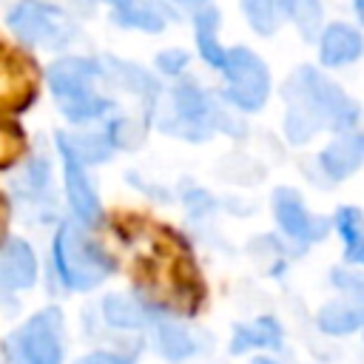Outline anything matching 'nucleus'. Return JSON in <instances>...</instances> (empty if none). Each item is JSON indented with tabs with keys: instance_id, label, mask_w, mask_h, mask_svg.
I'll return each mask as SVG.
<instances>
[{
	"instance_id": "4468645a",
	"label": "nucleus",
	"mask_w": 364,
	"mask_h": 364,
	"mask_svg": "<svg viewBox=\"0 0 364 364\" xmlns=\"http://www.w3.org/2000/svg\"><path fill=\"white\" fill-rule=\"evenodd\" d=\"M219 23H222V14H219V9L213 3H208V6L193 11L196 48H199V57L210 68H222V63H225V46L219 43Z\"/></svg>"
},
{
	"instance_id": "4be33fe9",
	"label": "nucleus",
	"mask_w": 364,
	"mask_h": 364,
	"mask_svg": "<svg viewBox=\"0 0 364 364\" xmlns=\"http://www.w3.org/2000/svg\"><path fill=\"white\" fill-rule=\"evenodd\" d=\"M23 151V134L17 125L0 119V165L11 162L17 154Z\"/></svg>"
},
{
	"instance_id": "39448f33",
	"label": "nucleus",
	"mask_w": 364,
	"mask_h": 364,
	"mask_svg": "<svg viewBox=\"0 0 364 364\" xmlns=\"http://www.w3.org/2000/svg\"><path fill=\"white\" fill-rule=\"evenodd\" d=\"M168 134L185 136L191 142L208 139L216 128H228L219 102L193 80H182L171 88V117L159 122Z\"/></svg>"
},
{
	"instance_id": "aec40b11",
	"label": "nucleus",
	"mask_w": 364,
	"mask_h": 364,
	"mask_svg": "<svg viewBox=\"0 0 364 364\" xmlns=\"http://www.w3.org/2000/svg\"><path fill=\"white\" fill-rule=\"evenodd\" d=\"M318 327L324 333H333V336H347L353 330L361 327V307L358 304H350V301H330L318 310L316 316Z\"/></svg>"
},
{
	"instance_id": "20e7f679",
	"label": "nucleus",
	"mask_w": 364,
	"mask_h": 364,
	"mask_svg": "<svg viewBox=\"0 0 364 364\" xmlns=\"http://www.w3.org/2000/svg\"><path fill=\"white\" fill-rule=\"evenodd\" d=\"M6 26L23 46L48 51L68 48L80 37L74 17L51 0H17L6 14Z\"/></svg>"
},
{
	"instance_id": "1a4fd4ad",
	"label": "nucleus",
	"mask_w": 364,
	"mask_h": 364,
	"mask_svg": "<svg viewBox=\"0 0 364 364\" xmlns=\"http://www.w3.org/2000/svg\"><path fill=\"white\" fill-rule=\"evenodd\" d=\"M60 154H63V165H65V193H68L74 216L80 219V225H97L102 219V205H100V196H97L88 173H85V165L80 159H74L65 148H60Z\"/></svg>"
},
{
	"instance_id": "9b49d317",
	"label": "nucleus",
	"mask_w": 364,
	"mask_h": 364,
	"mask_svg": "<svg viewBox=\"0 0 364 364\" xmlns=\"http://www.w3.org/2000/svg\"><path fill=\"white\" fill-rule=\"evenodd\" d=\"M37 279V259L23 239H9L0 247V290H23Z\"/></svg>"
},
{
	"instance_id": "423d86ee",
	"label": "nucleus",
	"mask_w": 364,
	"mask_h": 364,
	"mask_svg": "<svg viewBox=\"0 0 364 364\" xmlns=\"http://www.w3.org/2000/svg\"><path fill=\"white\" fill-rule=\"evenodd\" d=\"M9 364H63V313L46 307L6 338Z\"/></svg>"
},
{
	"instance_id": "b1692460",
	"label": "nucleus",
	"mask_w": 364,
	"mask_h": 364,
	"mask_svg": "<svg viewBox=\"0 0 364 364\" xmlns=\"http://www.w3.org/2000/svg\"><path fill=\"white\" fill-rule=\"evenodd\" d=\"M77 364H134V358L119 353H91V355H82Z\"/></svg>"
},
{
	"instance_id": "dca6fc26",
	"label": "nucleus",
	"mask_w": 364,
	"mask_h": 364,
	"mask_svg": "<svg viewBox=\"0 0 364 364\" xmlns=\"http://www.w3.org/2000/svg\"><path fill=\"white\" fill-rule=\"evenodd\" d=\"M102 310H105L108 324H114L119 330H139V327H148L154 321V313L128 296H108L102 301Z\"/></svg>"
},
{
	"instance_id": "a211bd4d",
	"label": "nucleus",
	"mask_w": 364,
	"mask_h": 364,
	"mask_svg": "<svg viewBox=\"0 0 364 364\" xmlns=\"http://www.w3.org/2000/svg\"><path fill=\"white\" fill-rule=\"evenodd\" d=\"M282 344V327L276 318L262 316L253 324H239L233 333V353H245L247 347H279Z\"/></svg>"
},
{
	"instance_id": "bb28decb",
	"label": "nucleus",
	"mask_w": 364,
	"mask_h": 364,
	"mask_svg": "<svg viewBox=\"0 0 364 364\" xmlns=\"http://www.w3.org/2000/svg\"><path fill=\"white\" fill-rule=\"evenodd\" d=\"M253 364H279V361H273V358H256Z\"/></svg>"
},
{
	"instance_id": "5701e85b",
	"label": "nucleus",
	"mask_w": 364,
	"mask_h": 364,
	"mask_svg": "<svg viewBox=\"0 0 364 364\" xmlns=\"http://www.w3.org/2000/svg\"><path fill=\"white\" fill-rule=\"evenodd\" d=\"M188 63H191V54L185 48H165V51L156 54V68L162 74H168V77L182 74L188 68Z\"/></svg>"
},
{
	"instance_id": "393cba45",
	"label": "nucleus",
	"mask_w": 364,
	"mask_h": 364,
	"mask_svg": "<svg viewBox=\"0 0 364 364\" xmlns=\"http://www.w3.org/2000/svg\"><path fill=\"white\" fill-rule=\"evenodd\" d=\"M168 6H176V9H188L191 14L196 11V9H202V6H208V3H213V0H165Z\"/></svg>"
},
{
	"instance_id": "7ed1b4c3",
	"label": "nucleus",
	"mask_w": 364,
	"mask_h": 364,
	"mask_svg": "<svg viewBox=\"0 0 364 364\" xmlns=\"http://www.w3.org/2000/svg\"><path fill=\"white\" fill-rule=\"evenodd\" d=\"M54 264L65 287L91 290L114 273V256L85 233L80 222H63L54 236Z\"/></svg>"
},
{
	"instance_id": "f3484780",
	"label": "nucleus",
	"mask_w": 364,
	"mask_h": 364,
	"mask_svg": "<svg viewBox=\"0 0 364 364\" xmlns=\"http://www.w3.org/2000/svg\"><path fill=\"white\" fill-rule=\"evenodd\" d=\"M245 23L259 34L270 37L284 26V6L282 0H239Z\"/></svg>"
},
{
	"instance_id": "6ab92c4d",
	"label": "nucleus",
	"mask_w": 364,
	"mask_h": 364,
	"mask_svg": "<svg viewBox=\"0 0 364 364\" xmlns=\"http://www.w3.org/2000/svg\"><path fill=\"white\" fill-rule=\"evenodd\" d=\"M284 6V23H293L304 40H316L324 23V6L321 0H282Z\"/></svg>"
},
{
	"instance_id": "a878e982",
	"label": "nucleus",
	"mask_w": 364,
	"mask_h": 364,
	"mask_svg": "<svg viewBox=\"0 0 364 364\" xmlns=\"http://www.w3.org/2000/svg\"><path fill=\"white\" fill-rule=\"evenodd\" d=\"M102 3H105V6H111L114 11H119V9H125V6H131L134 0H102Z\"/></svg>"
},
{
	"instance_id": "ddd939ff",
	"label": "nucleus",
	"mask_w": 364,
	"mask_h": 364,
	"mask_svg": "<svg viewBox=\"0 0 364 364\" xmlns=\"http://www.w3.org/2000/svg\"><path fill=\"white\" fill-rule=\"evenodd\" d=\"M361 154H364L361 134L344 131L318 154V165H321V171L330 179H344V176H350L361 165Z\"/></svg>"
},
{
	"instance_id": "9d476101",
	"label": "nucleus",
	"mask_w": 364,
	"mask_h": 364,
	"mask_svg": "<svg viewBox=\"0 0 364 364\" xmlns=\"http://www.w3.org/2000/svg\"><path fill=\"white\" fill-rule=\"evenodd\" d=\"M318 63L327 65V68H341V65H350L361 57V31L350 23H327L321 26L318 31Z\"/></svg>"
},
{
	"instance_id": "412c9836",
	"label": "nucleus",
	"mask_w": 364,
	"mask_h": 364,
	"mask_svg": "<svg viewBox=\"0 0 364 364\" xmlns=\"http://www.w3.org/2000/svg\"><path fill=\"white\" fill-rule=\"evenodd\" d=\"M336 230L344 239L347 262L364 259V228H361V210L358 208H341L336 213Z\"/></svg>"
},
{
	"instance_id": "6e6552de",
	"label": "nucleus",
	"mask_w": 364,
	"mask_h": 364,
	"mask_svg": "<svg viewBox=\"0 0 364 364\" xmlns=\"http://www.w3.org/2000/svg\"><path fill=\"white\" fill-rule=\"evenodd\" d=\"M273 213H276V222L282 225V230L299 242H318L327 233V222L313 216L304 208L301 196L290 188H279L273 193Z\"/></svg>"
},
{
	"instance_id": "f8f14e48",
	"label": "nucleus",
	"mask_w": 364,
	"mask_h": 364,
	"mask_svg": "<svg viewBox=\"0 0 364 364\" xmlns=\"http://www.w3.org/2000/svg\"><path fill=\"white\" fill-rule=\"evenodd\" d=\"M173 6L165 0H134L131 6L114 11V23L122 28H136L145 34H159L173 23Z\"/></svg>"
},
{
	"instance_id": "2eb2a0df",
	"label": "nucleus",
	"mask_w": 364,
	"mask_h": 364,
	"mask_svg": "<svg viewBox=\"0 0 364 364\" xmlns=\"http://www.w3.org/2000/svg\"><path fill=\"white\" fill-rule=\"evenodd\" d=\"M154 347L162 358L168 361H182L188 358L191 353H196V338L193 333L179 324V321H168V318H159L154 324Z\"/></svg>"
},
{
	"instance_id": "f257e3e1",
	"label": "nucleus",
	"mask_w": 364,
	"mask_h": 364,
	"mask_svg": "<svg viewBox=\"0 0 364 364\" xmlns=\"http://www.w3.org/2000/svg\"><path fill=\"white\" fill-rule=\"evenodd\" d=\"M287 102L284 134L293 145L307 142L318 131L344 134L358 122V102L313 65H299L282 85Z\"/></svg>"
},
{
	"instance_id": "f03ea898",
	"label": "nucleus",
	"mask_w": 364,
	"mask_h": 364,
	"mask_svg": "<svg viewBox=\"0 0 364 364\" xmlns=\"http://www.w3.org/2000/svg\"><path fill=\"white\" fill-rule=\"evenodd\" d=\"M46 82L57 108L68 122L82 125L100 119L114 105V100L102 94V85L108 82L102 60L77 57V54L60 57L46 68Z\"/></svg>"
},
{
	"instance_id": "0eeeda50",
	"label": "nucleus",
	"mask_w": 364,
	"mask_h": 364,
	"mask_svg": "<svg viewBox=\"0 0 364 364\" xmlns=\"http://www.w3.org/2000/svg\"><path fill=\"white\" fill-rule=\"evenodd\" d=\"M222 77H225V91L222 97L239 108V111H259L267 97H270V71L264 60L250 51L247 46H233L225 48V63H222Z\"/></svg>"
}]
</instances>
